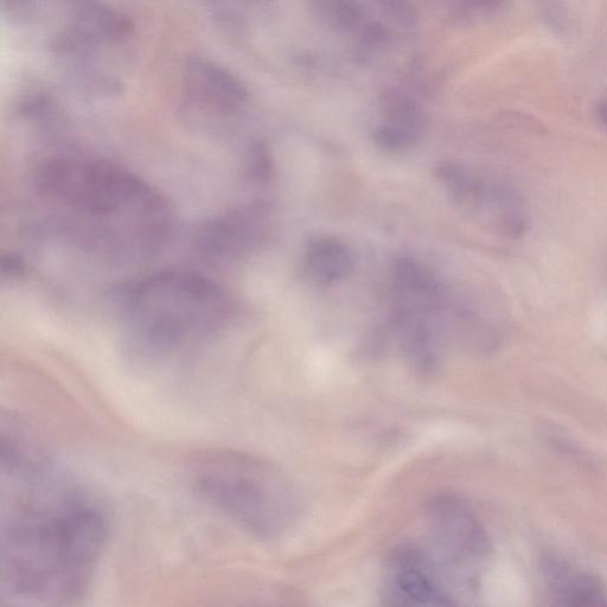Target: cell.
I'll use <instances>...</instances> for the list:
<instances>
[{"label":"cell","mask_w":607,"mask_h":607,"mask_svg":"<svg viewBox=\"0 0 607 607\" xmlns=\"http://www.w3.org/2000/svg\"><path fill=\"white\" fill-rule=\"evenodd\" d=\"M2 487L0 605L78 603L106 549L104 511L46 455L3 463Z\"/></svg>","instance_id":"cell-1"},{"label":"cell","mask_w":607,"mask_h":607,"mask_svg":"<svg viewBox=\"0 0 607 607\" xmlns=\"http://www.w3.org/2000/svg\"><path fill=\"white\" fill-rule=\"evenodd\" d=\"M232 311L226 291L213 281L191 272H162L129 291L127 337L140 356L174 357L219 334Z\"/></svg>","instance_id":"cell-2"},{"label":"cell","mask_w":607,"mask_h":607,"mask_svg":"<svg viewBox=\"0 0 607 607\" xmlns=\"http://www.w3.org/2000/svg\"><path fill=\"white\" fill-rule=\"evenodd\" d=\"M197 494L255 538H277L298 513L295 488L283 471L252 453L216 447L191 460Z\"/></svg>","instance_id":"cell-3"},{"label":"cell","mask_w":607,"mask_h":607,"mask_svg":"<svg viewBox=\"0 0 607 607\" xmlns=\"http://www.w3.org/2000/svg\"><path fill=\"white\" fill-rule=\"evenodd\" d=\"M38 194L87 219H126L158 239L168 227L164 198L123 166L92 158H56L38 169Z\"/></svg>","instance_id":"cell-4"},{"label":"cell","mask_w":607,"mask_h":607,"mask_svg":"<svg viewBox=\"0 0 607 607\" xmlns=\"http://www.w3.org/2000/svg\"><path fill=\"white\" fill-rule=\"evenodd\" d=\"M427 525V552L452 590L456 593L457 586L474 585L476 571L490 552L488 534L474 511L456 496H438L428 506Z\"/></svg>","instance_id":"cell-5"},{"label":"cell","mask_w":607,"mask_h":607,"mask_svg":"<svg viewBox=\"0 0 607 607\" xmlns=\"http://www.w3.org/2000/svg\"><path fill=\"white\" fill-rule=\"evenodd\" d=\"M387 605L437 607L456 605V593L427 549L401 546L389 555L383 570Z\"/></svg>","instance_id":"cell-6"},{"label":"cell","mask_w":607,"mask_h":607,"mask_svg":"<svg viewBox=\"0 0 607 607\" xmlns=\"http://www.w3.org/2000/svg\"><path fill=\"white\" fill-rule=\"evenodd\" d=\"M267 230V209L254 203L206 223L198 232L197 245L208 257H236L257 248Z\"/></svg>","instance_id":"cell-7"},{"label":"cell","mask_w":607,"mask_h":607,"mask_svg":"<svg viewBox=\"0 0 607 607\" xmlns=\"http://www.w3.org/2000/svg\"><path fill=\"white\" fill-rule=\"evenodd\" d=\"M184 86L194 105L222 117L238 112L248 98L244 83L227 69L203 57L188 61Z\"/></svg>","instance_id":"cell-8"},{"label":"cell","mask_w":607,"mask_h":607,"mask_svg":"<svg viewBox=\"0 0 607 607\" xmlns=\"http://www.w3.org/2000/svg\"><path fill=\"white\" fill-rule=\"evenodd\" d=\"M462 210L509 239L521 238L528 229L526 204L507 185L479 181Z\"/></svg>","instance_id":"cell-9"},{"label":"cell","mask_w":607,"mask_h":607,"mask_svg":"<svg viewBox=\"0 0 607 607\" xmlns=\"http://www.w3.org/2000/svg\"><path fill=\"white\" fill-rule=\"evenodd\" d=\"M394 309L437 316L446 304L445 290L434 274L419 261L398 258L392 267Z\"/></svg>","instance_id":"cell-10"},{"label":"cell","mask_w":607,"mask_h":607,"mask_svg":"<svg viewBox=\"0 0 607 607\" xmlns=\"http://www.w3.org/2000/svg\"><path fill=\"white\" fill-rule=\"evenodd\" d=\"M306 268L321 283L341 281L354 270L353 254L340 240L334 238L312 239L305 252Z\"/></svg>","instance_id":"cell-11"},{"label":"cell","mask_w":607,"mask_h":607,"mask_svg":"<svg viewBox=\"0 0 607 607\" xmlns=\"http://www.w3.org/2000/svg\"><path fill=\"white\" fill-rule=\"evenodd\" d=\"M545 572L555 597L566 599L567 604H572V600L577 605L606 604L603 602L606 596L602 587L589 575L574 571L571 566L558 560H548Z\"/></svg>","instance_id":"cell-12"},{"label":"cell","mask_w":607,"mask_h":607,"mask_svg":"<svg viewBox=\"0 0 607 607\" xmlns=\"http://www.w3.org/2000/svg\"><path fill=\"white\" fill-rule=\"evenodd\" d=\"M381 111L386 124L419 134L423 132V112L417 102L405 93L395 89L387 91L381 98Z\"/></svg>","instance_id":"cell-13"},{"label":"cell","mask_w":607,"mask_h":607,"mask_svg":"<svg viewBox=\"0 0 607 607\" xmlns=\"http://www.w3.org/2000/svg\"><path fill=\"white\" fill-rule=\"evenodd\" d=\"M312 11L319 21L337 31L354 30L362 18L354 0H313Z\"/></svg>","instance_id":"cell-14"},{"label":"cell","mask_w":607,"mask_h":607,"mask_svg":"<svg viewBox=\"0 0 607 607\" xmlns=\"http://www.w3.org/2000/svg\"><path fill=\"white\" fill-rule=\"evenodd\" d=\"M421 134L382 124L374 132V142L380 149L388 152H402L413 148Z\"/></svg>","instance_id":"cell-15"},{"label":"cell","mask_w":607,"mask_h":607,"mask_svg":"<svg viewBox=\"0 0 607 607\" xmlns=\"http://www.w3.org/2000/svg\"><path fill=\"white\" fill-rule=\"evenodd\" d=\"M251 175L259 182H267L273 174V162L270 151L264 144L253 146L251 152V162H249Z\"/></svg>","instance_id":"cell-16"},{"label":"cell","mask_w":607,"mask_h":607,"mask_svg":"<svg viewBox=\"0 0 607 607\" xmlns=\"http://www.w3.org/2000/svg\"><path fill=\"white\" fill-rule=\"evenodd\" d=\"M383 8L398 19L401 23L407 24L414 21L413 8L408 0H380Z\"/></svg>","instance_id":"cell-17"},{"label":"cell","mask_w":607,"mask_h":607,"mask_svg":"<svg viewBox=\"0 0 607 607\" xmlns=\"http://www.w3.org/2000/svg\"><path fill=\"white\" fill-rule=\"evenodd\" d=\"M598 115L602 123L606 126L607 129V100L602 102L598 108Z\"/></svg>","instance_id":"cell-18"}]
</instances>
